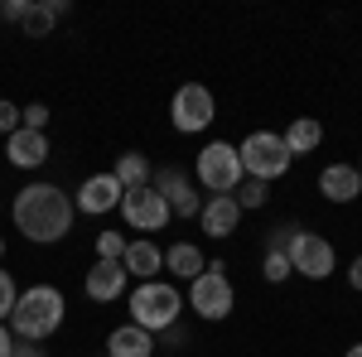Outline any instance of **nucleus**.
I'll return each instance as SVG.
<instances>
[{
	"mask_svg": "<svg viewBox=\"0 0 362 357\" xmlns=\"http://www.w3.org/2000/svg\"><path fill=\"white\" fill-rule=\"evenodd\" d=\"M15 304H20V285H15V275H10V271H0V324H10Z\"/></svg>",
	"mask_w": 362,
	"mask_h": 357,
	"instance_id": "393cba45",
	"label": "nucleus"
},
{
	"mask_svg": "<svg viewBox=\"0 0 362 357\" xmlns=\"http://www.w3.org/2000/svg\"><path fill=\"white\" fill-rule=\"evenodd\" d=\"M184 338H189V333H184V324H169L165 333H155V348H160V343H165V348H179Z\"/></svg>",
	"mask_w": 362,
	"mask_h": 357,
	"instance_id": "c85d7f7f",
	"label": "nucleus"
},
{
	"mask_svg": "<svg viewBox=\"0 0 362 357\" xmlns=\"http://www.w3.org/2000/svg\"><path fill=\"white\" fill-rule=\"evenodd\" d=\"M10 357H44V348L39 343H25V338H15V353Z\"/></svg>",
	"mask_w": 362,
	"mask_h": 357,
	"instance_id": "7c9ffc66",
	"label": "nucleus"
},
{
	"mask_svg": "<svg viewBox=\"0 0 362 357\" xmlns=\"http://www.w3.org/2000/svg\"><path fill=\"white\" fill-rule=\"evenodd\" d=\"M126 285H131V275H126V266L121 261H97L92 271H87V300L97 304H112L126 295Z\"/></svg>",
	"mask_w": 362,
	"mask_h": 357,
	"instance_id": "4468645a",
	"label": "nucleus"
},
{
	"mask_svg": "<svg viewBox=\"0 0 362 357\" xmlns=\"http://www.w3.org/2000/svg\"><path fill=\"white\" fill-rule=\"evenodd\" d=\"M107 357H155V333L136 329V324H121L107 338Z\"/></svg>",
	"mask_w": 362,
	"mask_h": 357,
	"instance_id": "f3484780",
	"label": "nucleus"
},
{
	"mask_svg": "<svg viewBox=\"0 0 362 357\" xmlns=\"http://www.w3.org/2000/svg\"><path fill=\"white\" fill-rule=\"evenodd\" d=\"M20 126H29V131H44V126H49V107H44V102H29V107H20Z\"/></svg>",
	"mask_w": 362,
	"mask_h": 357,
	"instance_id": "a878e982",
	"label": "nucleus"
},
{
	"mask_svg": "<svg viewBox=\"0 0 362 357\" xmlns=\"http://www.w3.org/2000/svg\"><path fill=\"white\" fill-rule=\"evenodd\" d=\"M10 218H15V227L25 232L29 242L54 247V242L68 237L78 208H73V198L58 189V184H25V189L15 193V203H10Z\"/></svg>",
	"mask_w": 362,
	"mask_h": 357,
	"instance_id": "f257e3e1",
	"label": "nucleus"
},
{
	"mask_svg": "<svg viewBox=\"0 0 362 357\" xmlns=\"http://www.w3.org/2000/svg\"><path fill=\"white\" fill-rule=\"evenodd\" d=\"M169 121H174L179 136H203V131L218 121L213 92H208L203 83H184L179 92H174V102H169Z\"/></svg>",
	"mask_w": 362,
	"mask_h": 357,
	"instance_id": "0eeeda50",
	"label": "nucleus"
},
{
	"mask_svg": "<svg viewBox=\"0 0 362 357\" xmlns=\"http://www.w3.org/2000/svg\"><path fill=\"white\" fill-rule=\"evenodd\" d=\"M5 160H10L15 169H39L44 160H49V136L20 126L15 136H5Z\"/></svg>",
	"mask_w": 362,
	"mask_h": 357,
	"instance_id": "ddd939ff",
	"label": "nucleus"
},
{
	"mask_svg": "<svg viewBox=\"0 0 362 357\" xmlns=\"http://www.w3.org/2000/svg\"><path fill=\"white\" fill-rule=\"evenodd\" d=\"M25 5H29V0H5V20L20 25V20H25Z\"/></svg>",
	"mask_w": 362,
	"mask_h": 357,
	"instance_id": "c756f323",
	"label": "nucleus"
},
{
	"mask_svg": "<svg viewBox=\"0 0 362 357\" xmlns=\"http://www.w3.org/2000/svg\"><path fill=\"white\" fill-rule=\"evenodd\" d=\"M0 261H5V237H0Z\"/></svg>",
	"mask_w": 362,
	"mask_h": 357,
	"instance_id": "f704fd0d",
	"label": "nucleus"
},
{
	"mask_svg": "<svg viewBox=\"0 0 362 357\" xmlns=\"http://www.w3.org/2000/svg\"><path fill=\"white\" fill-rule=\"evenodd\" d=\"M112 174H116V184H121L126 193L150 189V160H145L140 150H126V155L116 160V169H112Z\"/></svg>",
	"mask_w": 362,
	"mask_h": 357,
	"instance_id": "aec40b11",
	"label": "nucleus"
},
{
	"mask_svg": "<svg viewBox=\"0 0 362 357\" xmlns=\"http://www.w3.org/2000/svg\"><path fill=\"white\" fill-rule=\"evenodd\" d=\"M15 131H20V107L0 97V136H15Z\"/></svg>",
	"mask_w": 362,
	"mask_h": 357,
	"instance_id": "cd10ccee",
	"label": "nucleus"
},
{
	"mask_svg": "<svg viewBox=\"0 0 362 357\" xmlns=\"http://www.w3.org/2000/svg\"><path fill=\"white\" fill-rule=\"evenodd\" d=\"M261 275L271 280V285H280V280H290V251H266V261H261Z\"/></svg>",
	"mask_w": 362,
	"mask_h": 357,
	"instance_id": "b1692460",
	"label": "nucleus"
},
{
	"mask_svg": "<svg viewBox=\"0 0 362 357\" xmlns=\"http://www.w3.org/2000/svg\"><path fill=\"white\" fill-rule=\"evenodd\" d=\"M338 266V256H334V242L329 237H319V232H295V242H290V271L295 275H305V280H329Z\"/></svg>",
	"mask_w": 362,
	"mask_h": 357,
	"instance_id": "6e6552de",
	"label": "nucleus"
},
{
	"mask_svg": "<svg viewBox=\"0 0 362 357\" xmlns=\"http://www.w3.org/2000/svg\"><path fill=\"white\" fill-rule=\"evenodd\" d=\"M198 222H203V232H208V237L227 242V237L237 232V222H242V208H237V198H232V193H213V198H203Z\"/></svg>",
	"mask_w": 362,
	"mask_h": 357,
	"instance_id": "f8f14e48",
	"label": "nucleus"
},
{
	"mask_svg": "<svg viewBox=\"0 0 362 357\" xmlns=\"http://www.w3.org/2000/svg\"><path fill=\"white\" fill-rule=\"evenodd\" d=\"M189 309H194L198 319H208V324H223L227 314L237 309V290H232V275H227L223 261H208V271L189 280Z\"/></svg>",
	"mask_w": 362,
	"mask_h": 357,
	"instance_id": "39448f33",
	"label": "nucleus"
},
{
	"mask_svg": "<svg viewBox=\"0 0 362 357\" xmlns=\"http://www.w3.org/2000/svg\"><path fill=\"white\" fill-rule=\"evenodd\" d=\"M165 271L179 275V280H198V275L208 271V256H203L194 242H174V247L165 251Z\"/></svg>",
	"mask_w": 362,
	"mask_h": 357,
	"instance_id": "a211bd4d",
	"label": "nucleus"
},
{
	"mask_svg": "<svg viewBox=\"0 0 362 357\" xmlns=\"http://www.w3.org/2000/svg\"><path fill=\"white\" fill-rule=\"evenodd\" d=\"M58 25V15L49 10V0H29L25 5V20H20V29H25L29 39H49Z\"/></svg>",
	"mask_w": 362,
	"mask_h": 357,
	"instance_id": "412c9836",
	"label": "nucleus"
},
{
	"mask_svg": "<svg viewBox=\"0 0 362 357\" xmlns=\"http://www.w3.org/2000/svg\"><path fill=\"white\" fill-rule=\"evenodd\" d=\"M63 314H68V300L58 285H29V290H20V304L10 314V333L25 343H44L63 329Z\"/></svg>",
	"mask_w": 362,
	"mask_h": 357,
	"instance_id": "f03ea898",
	"label": "nucleus"
},
{
	"mask_svg": "<svg viewBox=\"0 0 362 357\" xmlns=\"http://www.w3.org/2000/svg\"><path fill=\"white\" fill-rule=\"evenodd\" d=\"M131 247V237H121V232H97V261H121Z\"/></svg>",
	"mask_w": 362,
	"mask_h": 357,
	"instance_id": "5701e85b",
	"label": "nucleus"
},
{
	"mask_svg": "<svg viewBox=\"0 0 362 357\" xmlns=\"http://www.w3.org/2000/svg\"><path fill=\"white\" fill-rule=\"evenodd\" d=\"M358 174H362V160H358Z\"/></svg>",
	"mask_w": 362,
	"mask_h": 357,
	"instance_id": "e433bc0d",
	"label": "nucleus"
},
{
	"mask_svg": "<svg viewBox=\"0 0 362 357\" xmlns=\"http://www.w3.org/2000/svg\"><path fill=\"white\" fill-rule=\"evenodd\" d=\"M194 179L208 193H237L242 189V160H237V145L232 140H208L194 160Z\"/></svg>",
	"mask_w": 362,
	"mask_h": 357,
	"instance_id": "423d86ee",
	"label": "nucleus"
},
{
	"mask_svg": "<svg viewBox=\"0 0 362 357\" xmlns=\"http://www.w3.org/2000/svg\"><path fill=\"white\" fill-rule=\"evenodd\" d=\"M348 285L362 290V256H353V266H348Z\"/></svg>",
	"mask_w": 362,
	"mask_h": 357,
	"instance_id": "473e14b6",
	"label": "nucleus"
},
{
	"mask_svg": "<svg viewBox=\"0 0 362 357\" xmlns=\"http://www.w3.org/2000/svg\"><path fill=\"white\" fill-rule=\"evenodd\" d=\"M121 218H126L131 232L155 237V232H165V227H169L174 213H169V203L155 189H136V193H126V198H121Z\"/></svg>",
	"mask_w": 362,
	"mask_h": 357,
	"instance_id": "9d476101",
	"label": "nucleus"
},
{
	"mask_svg": "<svg viewBox=\"0 0 362 357\" xmlns=\"http://www.w3.org/2000/svg\"><path fill=\"white\" fill-rule=\"evenodd\" d=\"M0 20H5V0H0Z\"/></svg>",
	"mask_w": 362,
	"mask_h": 357,
	"instance_id": "c9c22d12",
	"label": "nucleus"
},
{
	"mask_svg": "<svg viewBox=\"0 0 362 357\" xmlns=\"http://www.w3.org/2000/svg\"><path fill=\"white\" fill-rule=\"evenodd\" d=\"M131 324L145 333H165L169 324H179V314H184V295H179V285H169V280H145L136 285L131 295Z\"/></svg>",
	"mask_w": 362,
	"mask_h": 357,
	"instance_id": "7ed1b4c3",
	"label": "nucleus"
},
{
	"mask_svg": "<svg viewBox=\"0 0 362 357\" xmlns=\"http://www.w3.org/2000/svg\"><path fill=\"white\" fill-rule=\"evenodd\" d=\"M121 198H126V189L116 184V174L107 169V174H92V179H83L78 184V213L83 218H107V213H116L121 208Z\"/></svg>",
	"mask_w": 362,
	"mask_h": 357,
	"instance_id": "9b49d317",
	"label": "nucleus"
},
{
	"mask_svg": "<svg viewBox=\"0 0 362 357\" xmlns=\"http://www.w3.org/2000/svg\"><path fill=\"white\" fill-rule=\"evenodd\" d=\"M285 145H290V155H314L319 145H324V126L314 121V116H295L290 121V131H280Z\"/></svg>",
	"mask_w": 362,
	"mask_h": 357,
	"instance_id": "6ab92c4d",
	"label": "nucleus"
},
{
	"mask_svg": "<svg viewBox=\"0 0 362 357\" xmlns=\"http://www.w3.org/2000/svg\"><path fill=\"white\" fill-rule=\"evenodd\" d=\"M319 193H324L329 203H353V198H362L358 165H324V174H319Z\"/></svg>",
	"mask_w": 362,
	"mask_h": 357,
	"instance_id": "dca6fc26",
	"label": "nucleus"
},
{
	"mask_svg": "<svg viewBox=\"0 0 362 357\" xmlns=\"http://www.w3.org/2000/svg\"><path fill=\"white\" fill-rule=\"evenodd\" d=\"M150 189L160 193L169 203V213L174 218H198V208H203V198L194 193V184H189V174L179 165H160V169H150Z\"/></svg>",
	"mask_w": 362,
	"mask_h": 357,
	"instance_id": "1a4fd4ad",
	"label": "nucleus"
},
{
	"mask_svg": "<svg viewBox=\"0 0 362 357\" xmlns=\"http://www.w3.org/2000/svg\"><path fill=\"white\" fill-rule=\"evenodd\" d=\"M343 357H362V343H353V348H348V353H343Z\"/></svg>",
	"mask_w": 362,
	"mask_h": 357,
	"instance_id": "72a5a7b5",
	"label": "nucleus"
},
{
	"mask_svg": "<svg viewBox=\"0 0 362 357\" xmlns=\"http://www.w3.org/2000/svg\"><path fill=\"white\" fill-rule=\"evenodd\" d=\"M295 232H300L295 222H280L276 232H271V242H266V251H290V242H295Z\"/></svg>",
	"mask_w": 362,
	"mask_h": 357,
	"instance_id": "bb28decb",
	"label": "nucleus"
},
{
	"mask_svg": "<svg viewBox=\"0 0 362 357\" xmlns=\"http://www.w3.org/2000/svg\"><path fill=\"white\" fill-rule=\"evenodd\" d=\"M266 189H271V184H256V179H242V189L232 193V198H237V208H242V213H256V208H266Z\"/></svg>",
	"mask_w": 362,
	"mask_h": 357,
	"instance_id": "4be33fe9",
	"label": "nucleus"
},
{
	"mask_svg": "<svg viewBox=\"0 0 362 357\" xmlns=\"http://www.w3.org/2000/svg\"><path fill=\"white\" fill-rule=\"evenodd\" d=\"M15 353V333H10V324H0V357Z\"/></svg>",
	"mask_w": 362,
	"mask_h": 357,
	"instance_id": "2f4dec72",
	"label": "nucleus"
},
{
	"mask_svg": "<svg viewBox=\"0 0 362 357\" xmlns=\"http://www.w3.org/2000/svg\"><path fill=\"white\" fill-rule=\"evenodd\" d=\"M121 266H126V275H136L140 285H145V280H160L165 251L155 247V237H136V242L126 247V256H121Z\"/></svg>",
	"mask_w": 362,
	"mask_h": 357,
	"instance_id": "2eb2a0df",
	"label": "nucleus"
},
{
	"mask_svg": "<svg viewBox=\"0 0 362 357\" xmlns=\"http://www.w3.org/2000/svg\"><path fill=\"white\" fill-rule=\"evenodd\" d=\"M237 160H242V174L256 179V184L285 179L290 165H295V155H290V145H285L280 131H251V136L237 145Z\"/></svg>",
	"mask_w": 362,
	"mask_h": 357,
	"instance_id": "20e7f679",
	"label": "nucleus"
}]
</instances>
